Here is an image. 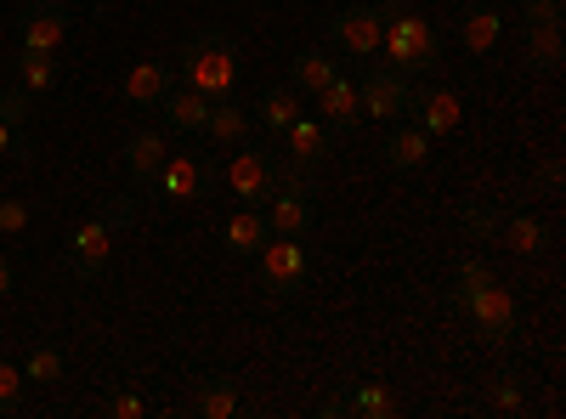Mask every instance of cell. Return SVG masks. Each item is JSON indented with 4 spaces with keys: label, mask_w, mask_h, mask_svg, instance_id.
Masks as SVG:
<instances>
[{
    "label": "cell",
    "mask_w": 566,
    "mask_h": 419,
    "mask_svg": "<svg viewBox=\"0 0 566 419\" xmlns=\"http://www.w3.org/2000/svg\"><path fill=\"white\" fill-rule=\"evenodd\" d=\"M493 408L499 413H527V391L515 386V375H493Z\"/></svg>",
    "instance_id": "obj_33"
},
{
    "label": "cell",
    "mask_w": 566,
    "mask_h": 419,
    "mask_svg": "<svg viewBox=\"0 0 566 419\" xmlns=\"http://www.w3.org/2000/svg\"><path fill=\"white\" fill-rule=\"evenodd\" d=\"M442 301L476 323V335L488 346H510L515 335H522V306H515L510 290H499V277H493V284H482V290H448Z\"/></svg>",
    "instance_id": "obj_3"
},
{
    "label": "cell",
    "mask_w": 566,
    "mask_h": 419,
    "mask_svg": "<svg viewBox=\"0 0 566 419\" xmlns=\"http://www.w3.org/2000/svg\"><path fill=\"white\" fill-rule=\"evenodd\" d=\"M108 413H114V419H142V413H148V402H142L136 391H119V397L108 402Z\"/></svg>",
    "instance_id": "obj_39"
},
{
    "label": "cell",
    "mask_w": 566,
    "mask_h": 419,
    "mask_svg": "<svg viewBox=\"0 0 566 419\" xmlns=\"http://www.w3.org/2000/svg\"><path fill=\"white\" fill-rule=\"evenodd\" d=\"M482 284H493V266H488L482 255H464V261H459V284H453V290H482Z\"/></svg>",
    "instance_id": "obj_34"
},
{
    "label": "cell",
    "mask_w": 566,
    "mask_h": 419,
    "mask_svg": "<svg viewBox=\"0 0 566 419\" xmlns=\"http://www.w3.org/2000/svg\"><path fill=\"white\" fill-rule=\"evenodd\" d=\"M295 114H301V91L295 85H277V91H266V97H261V125L266 130H283Z\"/></svg>",
    "instance_id": "obj_27"
},
{
    "label": "cell",
    "mask_w": 566,
    "mask_h": 419,
    "mask_svg": "<svg viewBox=\"0 0 566 419\" xmlns=\"http://www.w3.org/2000/svg\"><path fill=\"white\" fill-rule=\"evenodd\" d=\"M108 255H114V232L103 221H80L69 232V272L74 277H103L108 272Z\"/></svg>",
    "instance_id": "obj_9"
},
{
    "label": "cell",
    "mask_w": 566,
    "mask_h": 419,
    "mask_svg": "<svg viewBox=\"0 0 566 419\" xmlns=\"http://www.w3.org/2000/svg\"><path fill=\"white\" fill-rule=\"evenodd\" d=\"M199 413H205V419H232V413H239V391H232L227 375L199 380Z\"/></svg>",
    "instance_id": "obj_26"
},
{
    "label": "cell",
    "mask_w": 566,
    "mask_h": 419,
    "mask_svg": "<svg viewBox=\"0 0 566 419\" xmlns=\"http://www.w3.org/2000/svg\"><path fill=\"white\" fill-rule=\"evenodd\" d=\"M23 386H29L23 368L18 363H0V413H7V419L23 413Z\"/></svg>",
    "instance_id": "obj_31"
},
{
    "label": "cell",
    "mask_w": 566,
    "mask_h": 419,
    "mask_svg": "<svg viewBox=\"0 0 566 419\" xmlns=\"http://www.w3.org/2000/svg\"><path fill=\"white\" fill-rule=\"evenodd\" d=\"M493 7H510V0H493Z\"/></svg>",
    "instance_id": "obj_43"
},
{
    "label": "cell",
    "mask_w": 566,
    "mask_h": 419,
    "mask_svg": "<svg viewBox=\"0 0 566 419\" xmlns=\"http://www.w3.org/2000/svg\"><path fill=\"white\" fill-rule=\"evenodd\" d=\"M23 380L57 386V380H63V352H57V346H34V352L23 357Z\"/></svg>",
    "instance_id": "obj_29"
},
{
    "label": "cell",
    "mask_w": 566,
    "mask_h": 419,
    "mask_svg": "<svg viewBox=\"0 0 566 419\" xmlns=\"http://www.w3.org/2000/svg\"><path fill=\"white\" fill-rule=\"evenodd\" d=\"M352 397V413H363V419H386V413H397V397L386 391V386H357V391H346Z\"/></svg>",
    "instance_id": "obj_30"
},
{
    "label": "cell",
    "mask_w": 566,
    "mask_h": 419,
    "mask_svg": "<svg viewBox=\"0 0 566 419\" xmlns=\"http://www.w3.org/2000/svg\"><path fill=\"white\" fill-rule=\"evenodd\" d=\"M29 114H34V97L23 85H12V91H0V119H7L12 130H23L29 125Z\"/></svg>",
    "instance_id": "obj_32"
},
{
    "label": "cell",
    "mask_w": 566,
    "mask_h": 419,
    "mask_svg": "<svg viewBox=\"0 0 566 419\" xmlns=\"http://www.w3.org/2000/svg\"><path fill=\"white\" fill-rule=\"evenodd\" d=\"M205 181H210V176H205V165H199V159H176V154H170V159L154 170L148 188H154L165 205H193V199L205 193Z\"/></svg>",
    "instance_id": "obj_11"
},
{
    "label": "cell",
    "mask_w": 566,
    "mask_h": 419,
    "mask_svg": "<svg viewBox=\"0 0 566 419\" xmlns=\"http://www.w3.org/2000/svg\"><path fill=\"white\" fill-rule=\"evenodd\" d=\"M380 34H386V18L374 0H363V7H346L328 18V45L346 57H380Z\"/></svg>",
    "instance_id": "obj_5"
},
{
    "label": "cell",
    "mask_w": 566,
    "mask_h": 419,
    "mask_svg": "<svg viewBox=\"0 0 566 419\" xmlns=\"http://www.w3.org/2000/svg\"><path fill=\"white\" fill-rule=\"evenodd\" d=\"M277 136H283V154H290L295 165H306V170H317V165L328 159V125H323V119L295 114V119L283 125Z\"/></svg>",
    "instance_id": "obj_13"
},
{
    "label": "cell",
    "mask_w": 566,
    "mask_h": 419,
    "mask_svg": "<svg viewBox=\"0 0 566 419\" xmlns=\"http://www.w3.org/2000/svg\"><path fill=\"white\" fill-rule=\"evenodd\" d=\"M499 239L515 250V255H544L549 250V239L555 232L538 221V216H504V227H499Z\"/></svg>",
    "instance_id": "obj_23"
},
{
    "label": "cell",
    "mask_w": 566,
    "mask_h": 419,
    "mask_svg": "<svg viewBox=\"0 0 566 419\" xmlns=\"http://www.w3.org/2000/svg\"><path fill=\"white\" fill-rule=\"evenodd\" d=\"M176 80L193 85V91H205L210 103L232 97V85H239V45H232V34H227V29L187 34L181 57H176Z\"/></svg>",
    "instance_id": "obj_1"
},
{
    "label": "cell",
    "mask_w": 566,
    "mask_h": 419,
    "mask_svg": "<svg viewBox=\"0 0 566 419\" xmlns=\"http://www.w3.org/2000/svg\"><path fill=\"white\" fill-rule=\"evenodd\" d=\"M170 85H176V69L170 63H130V74H125V103H136V108H159L165 97H170Z\"/></svg>",
    "instance_id": "obj_15"
},
{
    "label": "cell",
    "mask_w": 566,
    "mask_h": 419,
    "mask_svg": "<svg viewBox=\"0 0 566 419\" xmlns=\"http://www.w3.org/2000/svg\"><path fill=\"white\" fill-rule=\"evenodd\" d=\"M515 57H522L527 69H560L566 45H560V23H522V45H515Z\"/></svg>",
    "instance_id": "obj_17"
},
{
    "label": "cell",
    "mask_w": 566,
    "mask_h": 419,
    "mask_svg": "<svg viewBox=\"0 0 566 419\" xmlns=\"http://www.w3.org/2000/svg\"><path fill=\"white\" fill-rule=\"evenodd\" d=\"M244 136H250V108H244V103H232V97L210 103V119H205V143H216V148H239Z\"/></svg>",
    "instance_id": "obj_20"
},
{
    "label": "cell",
    "mask_w": 566,
    "mask_h": 419,
    "mask_svg": "<svg viewBox=\"0 0 566 419\" xmlns=\"http://www.w3.org/2000/svg\"><path fill=\"white\" fill-rule=\"evenodd\" d=\"M317 119L328 125V136H357V125H363V97H357V85L346 80V74H335L323 91H317Z\"/></svg>",
    "instance_id": "obj_10"
},
{
    "label": "cell",
    "mask_w": 566,
    "mask_h": 419,
    "mask_svg": "<svg viewBox=\"0 0 566 419\" xmlns=\"http://www.w3.org/2000/svg\"><path fill=\"white\" fill-rule=\"evenodd\" d=\"M97 221H103L108 232H114V227H130V221H136V199H108Z\"/></svg>",
    "instance_id": "obj_37"
},
{
    "label": "cell",
    "mask_w": 566,
    "mask_h": 419,
    "mask_svg": "<svg viewBox=\"0 0 566 419\" xmlns=\"http://www.w3.org/2000/svg\"><path fill=\"white\" fill-rule=\"evenodd\" d=\"M335 74H340V69H335V57H328V52H295V63H290V85H295V91H312V97H317V91L335 80Z\"/></svg>",
    "instance_id": "obj_24"
},
{
    "label": "cell",
    "mask_w": 566,
    "mask_h": 419,
    "mask_svg": "<svg viewBox=\"0 0 566 419\" xmlns=\"http://www.w3.org/2000/svg\"><path fill=\"white\" fill-rule=\"evenodd\" d=\"M533 188H538L544 199H555V193H560V159H544V165H538V176H533Z\"/></svg>",
    "instance_id": "obj_38"
},
{
    "label": "cell",
    "mask_w": 566,
    "mask_h": 419,
    "mask_svg": "<svg viewBox=\"0 0 566 419\" xmlns=\"http://www.w3.org/2000/svg\"><path fill=\"white\" fill-rule=\"evenodd\" d=\"M0 232H7V239L29 232V205L23 199H0Z\"/></svg>",
    "instance_id": "obj_35"
},
{
    "label": "cell",
    "mask_w": 566,
    "mask_h": 419,
    "mask_svg": "<svg viewBox=\"0 0 566 419\" xmlns=\"http://www.w3.org/2000/svg\"><path fill=\"white\" fill-rule=\"evenodd\" d=\"M261 210H266L272 239H306L312 232V193H272Z\"/></svg>",
    "instance_id": "obj_16"
},
{
    "label": "cell",
    "mask_w": 566,
    "mask_h": 419,
    "mask_svg": "<svg viewBox=\"0 0 566 419\" xmlns=\"http://www.w3.org/2000/svg\"><path fill=\"white\" fill-rule=\"evenodd\" d=\"M266 239H272V227H266V210H261V205H244L239 216L221 227V244H227L232 255H261Z\"/></svg>",
    "instance_id": "obj_19"
},
{
    "label": "cell",
    "mask_w": 566,
    "mask_h": 419,
    "mask_svg": "<svg viewBox=\"0 0 566 419\" xmlns=\"http://www.w3.org/2000/svg\"><path fill=\"white\" fill-rule=\"evenodd\" d=\"M380 154H386L391 170H419L424 159H431V136H424L419 125H397V130L386 136V148H380Z\"/></svg>",
    "instance_id": "obj_22"
},
{
    "label": "cell",
    "mask_w": 566,
    "mask_h": 419,
    "mask_svg": "<svg viewBox=\"0 0 566 419\" xmlns=\"http://www.w3.org/2000/svg\"><path fill=\"white\" fill-rule=\"evenodd\" d=\"M227 193L239 205H266L277 193V154L261 143H239V154L227 159Z\"/></svg>",
    "instance_id": "obj_4"
},
{
    "label": "cell",
    "mask_w": 566,
    "mask_h": 419,
    "mask_svg": "<svg viewBox=\"0 0 566 419\" xmlns=\"http://www.w3.org/2000/svg\"><path fill=\"white\" fill-rule=\"evenodd\" d=\"M18 29V45L23 52H63V40H69V7H57V0H29V7L12 18Z\"/></svg>",
    "instance_id": "obj_6"
},
{
    "label": "cell",
    "mask_w": 566,
    "mask_h": 419,
    "mask_svg": "<svg viewBox=\"0 0 566 419\" xmlns=\"http://www.w3.org/2000/svg\"><path fill=\"white\" fill-rule=\"evenodd\" d=\"M7 295H12V261L0 255V301H7Z\"/></svg>",
    "instance_id": "obj_42"
},
{
    "label": "cell",
    "mask_w": 566,
    "mask_h": 419,
    "mask_svg": "<svg viewBox=\"0 0 566 419\" xmlns=\"http://www.w3.org/2000/svg\"><path fill=\"white\" fill-rule=\"evenodd\" d=\"M499 227H504V216L493 205H464V216H459V232H464L470 244H493Z\"/></svg>",
    "instance_id": "obj_28"
},
{
    "label": "cell",
    "mask_w": 566,
    "mask_h": 419,
    "mask_svg": "<svg viewBox=\"0 0 566 419\" xmlns=\"http://www.w3.org/2000/svg\"><path fill=\"white\" fill-rule=\"evenodd\" d=\"M306 244L301 239H266L261 244V277L272 295H301L306 290Z\"/></svg>",
    "instance_id": "obj_8"
},
{
    "label": "cell",
    "mask_w": 566,
    "mask_h": 419,
    "mask_svg": "<svg viewBox=\"0 0 566 419\" xmlns=\"http://www.w3.org/2000/svg\"><path fill=\"white\" fill-rule=\"evenodd\" d=\"M357 97H363V119H408V103H413V85L408 74L397 69H368L363 85H357Z\"/></svg>",
    "instance_id": "obj_7"
},
{
    "label": "cell",
    "mask_w": 566,
    "mask_h": 419,
    "mask_svg": "<svg viewBox=\"0 0 566 419\" xmlns=\"http://www.w3.org/2000/svg\"><path fill=\"white\" fill-rule=\"evenodd\" d=\"M317 413H323V419H346V413H352V397H346V391H340V397H328Z\"/></svg>",
    "instance_id": "obj_41"
},
{
    "label": "cell",
    "mask_w": 566,
    "mask_h": 419,
    "mask_svg": "<svg viewBox=\"0 0 566 419\" xmlns=\"http://www.w3.org/2000/svg\"><path fill=\"white\" fill-rule=\"evenodd\" d=\"M57 74H63V69H57L52 52H23V57H18V85L29 91V97H45V91L57 85Z\"/></svg>",
    "instance_id": "obj_25"
},
{
    "label": "cell",
    "mask_w": 566,
    "mask_h": 419,
    "mask_svg": "<svg viewBox=\"0 0 566 419\" xmlns=\"http://www.w3.org/2000/svg\"><path fill=\"white\" fill-rule=\"evenodd\" d=\"M159 108H165L170 130H181V136H205V119H210V97H205V91H193V85H170V97H165Z\"/></svg>",
    "instance_id": "obj_18"
},
{
    "label": "cell",
    "mask_w": 566,
    "mask_h": 419,
    "mask_svg": "<svg viewBox=\"0 0 566 419\" xmlns=\"http://www.w3.org/2000/svg\"><path fill=\"white\" fill-rule=\"evenodd\" d=\"M386 18V34H380V52L397 63V74H424V69H437L442 57V40L431 29V18H424L413 0H374Z\"/></svg>",
    "instance_id": "obj_2"
},
{
    "label": "cell",
    "mask_w": 566,
    "mask_h": 419,
    "mask_svg": "<svg viewBox=\"0 0 566 419\" xmlns=\"http://www.w3.org/2000/svg\"><path fill=\"white\" fill-rule=\"evenodd\" d=\"M408 114H413V125H419V130L437 143V136L459 130V119H464V103L453 97V91H442V85H437V91H413Z\"/></svg>",
    "instance_id": "obj_12"
},
{
    "label": "cell",
    "mask_w": 566,
    "mask_h": 419,
    "mask_svg": "<svg viewBox=\"0 0 566 419\" xmlns=\"http://www.w3.org/2000/svg\"><path fill=\"white\" fill-rule=\"evenodd\" d=\"M170 159V143H165V130H136L130 143H125V170L136 181H154V170Z\"/></svg>",
    "instance_id": "obj_21"
},
{
    "label": "cell",
    "mask_w": 566,
    "mask_h": 419,
    "mask_svg": "<svg viewBox=\"0 0 566 419\" xmlns=\"http://www.w3.org/2000/svg\"><path fill=\"white\" fill-rule=\"evenodd\" d=\"M23 148H29V136H23V130H12L7 119H0V154H23Z\"/></svg>",
    "instance_id": "obj_40"
},
{
    "label": "cell",
    "mask_w": 566,
    "mask_h": 419,
    "mask_svg": "<svg viewBox=\"0 0 566 419\" xmlns=\"http://www.w3.org/2000/svg\"><path fill=\"white\" fill-rule=\"evenodd\" d=\"M499 34H504V12L493 7V0H476V7L459 12V40H464L470 57H488L499 45Z\"/></svg>",
    "instance_id": "obj_14"
},
{
    "label": "cell",
    "mask_w": 566,
    "mask_h": 419,
    "mask_svg": "<svg viewBox=\"0 0 566 419\" xmlns=\"http://www.w3.org/2000/svg\"><path fill=\"white\" fill-rule=\"evenodd\" d=\"M522 23H560V0H515Z\"/></svg>",
    "instance_id": "obj_36"
}]
</instances>
